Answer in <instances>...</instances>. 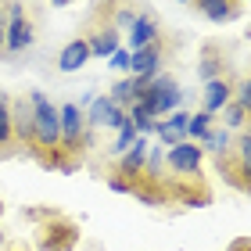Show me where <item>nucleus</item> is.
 Wrapping results in <instances>:
<instances>
[{
  "mask_svg": "<svg viewBox=\"0 0 251 251\" xmlns=\"http://www.w3.org/2000/svg\"><path fill=\"white\" fill-rule=\"evenodd\" d=\"M29 100H32V140H29V151L36 154V162L43 169H58L61 165V115H58V108L47 100V94H40V90H32Z\"/></svg>",
  "mask_w": 251,
  "mask_h": 251,
  "instance_id": "obj_1",
  "label": "nucleus"
},
{
  "mask_svg": "<svg viewBox=\"0 0 251 251\" xmlns=\"http://www.w3.org/2000/svg\"><path fill=\"white\" fill-rule=\"evenodd\" d=\"M215 162H219L226 183L237 187V190H244V194H251V133H241L237 144L223 158H215Z\"/></svg>",
  "mask_w": 251,
  "mask_h": 251,
  "instance_id": "obj_2",
  "label": "nucleus"
},
{
  "mask_svg": "<svg viewBox=\"0 0 251 251\" xmlns=\"http://www.w3.org/2000/svg\"><path fill=\"white\" fill-rule=\"evenodd\" d=\"M136 100H144V108L151 111L154 119H162V115H169V111L183 100V90H179V83L173 75L158 72L151 83H144V90H140V97H136Z\"/></svg>",
  "mask_w": 251,
  "mask_h": 251,
  "instance_id": "obj_3",
  "label": "nucleus"
},
{
  "mask_svg": "<svg viewBox=\"0 0 251 251\" xmlns=\"http://www.w3.org/2000/svg\"><path fill=\"white\" fill-rule=\"evenodd\" d=\"M75 244H79V226L58 212H50L47 223L36 230V251H75Z\"/></svg>",
  "mask_w": 251,
  "mask_h": 251,
  "instance_id": "obj_4",
  "label": "nucleus"
},
{
  "mask_svg": "<svg viewBox=\"0 0 251 251\" xmlns=\"http://www.w3.org/2000/svg\"><path fill=\"white\" fill-rule=\"evenodd\" d=\"M4 47L11 54H22L32 47V22L25 15V4L22 0H11L7 7V36H4Z\"/></svg>",
  "mask_w": 251,
  "mask_h": 251,
  "instance_id": "obj_5",
  "label": "nucleus"
},
{
  "mask_svg": "<svg viewBox=\"0 0 251 251\" xmlns=\"http://www.w3.org/2000/svg\"><path fill=\"white\" fill-rule=\"evenodd\" d=\"M126 108H119L111 97H94L90 100V111H86V126L90 129H122L126 126Z\"/></svg>",
  "mask_w": 251,
  "mask_h": 251,
  "instance_id": "obj_6",
  "label": "nucleus"
},
{
  "mask_svg": "<svg viewBox=\"0 0 251 251\" xmlns=\"http://www.w3.org/2000/svg\"><path fill=\"white\" fill-rule=\"evenodd\" d=\"M233 86H237V79H233V75H223V79H212V83H204L201 111H208V115L223 111V108L233 100Z\"/></svg>",
  "mask_w": 251,
  "mask_h": 251,
  "instance_id": "obj_7",
  "label": "nucleus"
},
{
  "mask_svg": "<svg viewBox=\"0 0 251 251\" xmlns=\"http://www.w3.org/2000/svg\"><path fill=\"white\" fill-rule=\"evenodd\" d=\"M158 40H162V25H158V18L151 15V11L136 15L133 29H129V54H133V50L151 47V43H158Z\"/></svg>",
  "mask_w": 251,
  "mask_h": 251,
  "instance_id": "obj_8",
  "label": "nucleus"
},
{
  "mask_svg": "<svg viewBox=\"0 0 251 251\" xmlns=\"http://www.w3.org/2000/svg\"><path fill=\"white\" fill-rule=\"evenodd\" d=\"M187 122H190V111H173L169 119L158 122V144L162 147H173V144H183L187 140Z\"/></svg>",
  "mask_w": 251,
  "mask_h": 251,
  "instance_id": "obj_9",
  "label": "nucleus"
},
{
  "mask_svg": "<svg viewBox=\"0 0 251 251\" xmlns=\"http://www.w3.org/2000/svg\"><path fill=\"white\" fill-rule=\"evenodd\" d=\"M11 129H15V144L29 147V140H32V100L29 97L11 108Z\"/></svg>",
  "mask_w": 251,
  "mask_h": 251,
  "instance_id": "obj_10",
  "label": "nucleus"
},
{
  "mask_svg": "<svg viewBox=\"0 0 251 251\" xmlns=\"http://www.w3.org/2000/svg\"><path fill=\"white\" fill-rule=\"evenodd\" d=\"M86 43H90V58H111V54L119 50V29L97 25V29L86 36Z\"/></svg>",
  "mask_w": 251,
  "mask_h": 251,
  "instance_id": "obj_11",
  "label": "nucleus"
},
{
  "mask_svg": "<svg viewBox=\"0 0 251 251\" xmlns=\"http://www.w3.org/2000/svg\"><path fill=\"white\" fill-rule=\"evenodd\" d=\"M194 4H198V11L208 22H233L237 15H241V7H237V0H194Z\"/></svg>",
  "mask_w": 251,
  "mask_h": 251,
  "instance_id": "obj_12",
  "label": "nucleus"
},
{
  "mask_svg": "<svg viewBox=\"0 0 251 251\" xmlns=\"http://www.w3.org/2000/svg\"><path fill=\"white\" fill-rule=\"evenodd\" d=\"M86 61H90V43H86V36H79V40H72V43L61 50L58 68H61V72H79Z\"/></svg>",
  "mask_w": 251,
  "mask_h": 251,
  "instance_id": "obj_13",
  "label": "nucleus"
},
{
  "mask_svg": "<svg viewBox=\"0 0 251 251\" xmlns=\"http://www.w3.org/2000/svg\"><path fill=\"white\" fill-rule=\"evenodd\" d=\"M226 68H230V65H226V58H223V54H215V47H208V50H204V58H201V65H198V72H201L204 83H212V79L230 75Z\"/></svg>",
  "mask_w": 251,
  "mask_h": 251,
  "instance_id": "obj_14",
  "label": "nucleus"
},
{
  "mask_svg": "<svg viewBox=\"0 0 251 251\" xmlns=\"http://www.w3.org/2000/svg\"><path fill=\"white\" fill-rule=\"evenodd\" d=\"M140 90H144V83H140V79H133V75H129V79H119V83L111 86V94H108V97L115 100L119 108H129L133 100L140 97Z\"/></svg>",
  "mask_w": 251,
  "mask_h": 251,
  "instance_id": "obj_15",
  "label": "nucleus"
},
{
  "mask_svg": "<svg viewBox=\"0 0 251 251\" xmlns=\"http://www.w3.org/2000/svg\"><path fill=\"white\" fill-rule=\"evenodd\" d=\"M11 147H15V129H11V104L0 97V158L11 154Z\"/></svg>",
  "mask_w": 251,
  "mask_h": 251,
  "instance_id": "obj_16",
  "label": "nucleus"
},
{
  "mask_svg": "<svg viewBox=\"0 0 251 251\" xmlns=\"http://www.w3.org/2000/svg\"><path fill=\"white\" fill-rule=\"evenodd\" d=\"M212 119L215 115H208V111H198V115H190V122H187V140H204V133L212 129Z\"/></svg>",
  "mask_w": 251,
  "mask_h": 251,
  "instance_id": "obj_17",
  "label": "nucleus"
},
{
  "mask_svg": "<svg viewBox=\"0 0 251 251\" xmlns=\"http://www.w3.org/2000/svg\"><path fill=\"white\" fill-rule=\"evenodd\" d=\"M204 147H208V151L215 154V158H223L226 151H230V133H226V129H219V133H215V129H208V133H204V140H201Z\"/></svg>",
  "mask_w": 251,
  "mask_h": 251,
  "instance_id": "obj_18",
  "label": "nucleus"
},
{
  "mask_svg": "<svg viewBox=\"0 0 251 251\" xmlns=\"http://www.w3.org/2000/svg\"><path fill=\"white\" fill-rule=\"evenodd\" d=\"M136 136H140V133H136L133 129V122L129 119H126V126H122V129H119V140H115V147H111V154H126V151H129V147H133V140H136Z\"/></svg>",
  "mask_w": 251,
  "mask_h": 251,
  "instance_id": "obj_19",
  "label": "nucleus"
},
{
  "mask_svg": "<svg viewBox=\"0 0 251 251\" xmlns=\"http://www.w3.org/2000/svg\"><path fill=\"white\" fill-rule=\"evenodd\" d=\"M233 90H237L233 100H237V104H241V108L248 111V115H251V75H248V79H241V83H237Z\"/></svg>",
  "mask_w": 251,
  "mask_h": 251,
  "instance_id": "obj_20",
  "label": "nucleus"
},
{
  "mask_svg": "<svg viewBox=\"0 0 251 251\" xmlns=\"http://www.w3.org/2000/svg\"><path fill=\"white\" fill-rule=\"evenodd\" d=\"M244 115H248V111L237 104V100L226 104V126H230V129H241V126H244Z\"/></svg>",
  "mask_w": 251,
  "mask_h": 251,
  "instance_id": "obj_21",
  "label": "nucleus"
},
{
  "mask_svg": "<svg viewBox=\"0 0 251 251\" xmlns=\"http://www.w3.org/2000/svg\"><path fill=\"white\" fill-rule=\"evenodd\" d=\"M129 61H133V54L129 50H115V54H111V68H119V72H129Z\"/></svg>",
  "mask_w": 251,
  "mask_h": 251,
  "instance_id": "obj_22",
  "label": "nucleus"
},
{
  "mask_svg": "<svg viewBox=\"0 0 251 251\" xmlns=\"http://www.w3.org/2000/svg\"><path fill=\"white\" fill-rule=\"evenodd\" d=\"M230 251H251V241H248V237H241V241L230 244Z\"/></svg>",
  "mask_w": 251,
  "mask_h": 251,
  "instance_id": "obj_23",
  "label": "nucleus"
},
{
  "mask_svg": "<svg viewBox=\"0 0 251 251\" xmlns=\"http://www.w3.org/2000/svg\"><path fill=\"white\" fill-rule=\"evenodd\" d=\"M4 251H32V248H29V244H22V241H11Z\"/></svg>",
  "mask_w": 251,
  "mask_h": 251,
  "instance_id": "obj_24",
  "label": "nucleus"
},
{
  "mask_svg": "<svg viewBox=\"0 0 251 251\" xmlns=\"http://www.w3.org/2000/svg\"><path fill=\"white\" fill-rule=\"evenodd\" d=\"M4 36H7V22H4V15H0V50H4Z\"/></svg>",
  "mask_w": 251,
  "mask_h": 251,
  "instance_id": "obj_25",
  "label": "nucleus"
},
{
  "mask_svg": "<svg viewBox=\"0 0 251 251\" xmlns=\"http://www.w3.org/2000/svg\"><path fill=\"white\" fill-rule=\"evenodd\" d=\"M50 4H54V7H65V4H72V0H50Z\"/></svg>",
  "mask_w": 251,
  "mask_h": 251,
  "instance_id": "obj_26",
  "label": "nucleus"
},
{
  "mask_svg": "<svg viewBox=\"0 0 251 251\" xmlns=\"http://www.w3.org/2000/svg\"><path fill=\"white\" fill-rule=\"evenodd\" d=\"M179 4H194V0H179Z\"/></svg>",
  "mask_w": 251,
  "mask_h": 251,
  "instance_id": "obj_27",
  "label": "nucleus"
},
{
  "mask_svg": "<svg viewBox=\"0 0 251 251\" xmlns=\"http://www.w3.org/2000/svg\"><path fill=\"white\" fill-rule=\"evenodd\" d=\"M0 212H4V204H0Z\"/></svg>",
  "mask_w": 251,
  "mask_h": 251,
  "instance_id": "obj_28",
  "label": "nucleus"
}]
</instances>
